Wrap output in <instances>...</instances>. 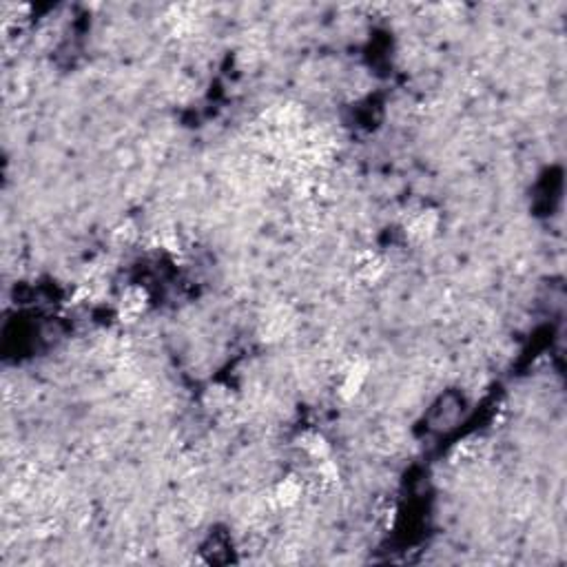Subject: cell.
Instances as JSON below:
<instances>
[{
  "instance_id": "4",
  "label": "cell",
  "mask_w": 567,
  "mask_h": 567,
  "mask_svg": "<svg viewBox=\"0 0 567 567\" xmlns=\"http://www.w3.org/2000/svg\"><path fill=\"white\" fill-rule=\"evenodd\" d=\"M300 496H302V483L297 481V476L284 479L275 490V501L284 507L295 505L297 501H300Z\"/></svg>"
},
{
  "instance_id": "7",
  "label": "cell",
  "mask_w": 567,
  "mask_h": 567,
  "mask_svg": "<svg viewBox=\"0 0 567 567\" xmlns=\"http://www.w3.org/2000/svg\"><path fill=\"white\" fill-rule=\"evenodd\" d=\"M319 476H321L323 481H328V483H331V481H335V479L339 476V470H337V465H335V463H333V461H331L328 457H326V459H321V461H319Z\"/></svg>"
},
{
  "instance_id": "3",
  "label": "cell",
  "mask_w": 567,
  "mask_h": 567,
  "mask_svg": "<svg viewBox=\"0 0 567 567\" xmlns=\"http://www.w3.org/2000/svg\"><path fill=\"white\" fill-rule=\"evenodd\" d=\"M436 224H439V218H436L434 211H421L419 215L410 222L408 231H410V235L417 237V239H428V237L434 235Z\"/></svg>"
},
{
  "instance_id": "1",
  "label": "cell",
  "mask_w": 567,
  "mask_h": 567,
  "mask_svg": "<svg viewBox=\"0 0 567 567\" xmlns=\"http://www.w3.org/2000/svg\"><path fill=\"white\" fill-rule=\"evenodd\" d=\"M366 375H368V366L361 363V361H354L346 375H344V381H342V396L346 399H352V396H357L363 381H366Z\"/></svg>"
},
{
  "instance_id": "5",
  "label": "cell",
  "mask_w": 567,
  "mask_h": 567,
  "mask_svg": "<svg viewBox=\"0 0 567 567\" xmlns=\"http://www.w3.org/2000/svg\"><path fill=\"white\" fill-rule=\"evenodd\" d=\"M300 446H302L315 461H321V459L328 457V441H326V439H323L321 434H317V432H308V434H304V436L300 439Z\"/></svg>"
},
{
  "instance_id": "6",
  "label": "cell",
  "mask_w": 567,
  "mask_h": 567,
  "mask_svg": "<svg viewBox=\"0 0 567 567\" xmlns=\"http://www.w3.org/2000/svg\"><path fill=\"white\" fill-rule=\"evenodd\" d=\"M381 273H384V262H381L377 255H368L366 260H361V264H359V277L363 281H377Z\"/></svg>"
},
{
  "instance_id": "2",
  "label": "cell",
  "mask_w": 567,
  "mask_h": 567,
  "mask_svg": "<svg viewBox=\"0 0 567 567\" xmlns=\"http://www.w3.org/2000/svg\"><path fill=\"white\" fill-rule=\"evenodd\" d=\"M147 306V293L142 288H129L122 297V304H120V315L122 319L126 321H133L142 310Z\"/></svg>"
}]
</instances>
